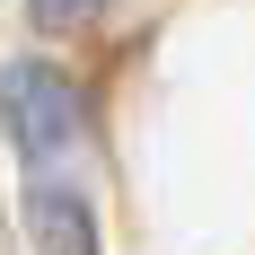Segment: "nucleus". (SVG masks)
<instances>
[{"label": "nucleus", "mask_w": 255, "mask_h": 255, "mask_svg": "<svg viewBox=\"0 0 255 255\" xmlns=\"http://www.w3.org/2000/svg\"><path fill=\"white\" fill-rule=\"evenodd\" d=\"M0 132H9V150H18V176H53L62 158H79L88 141V106H79L71 71H53V62H9L0 71Z\"/></svg>", "instance_id": "1"}, {"label": "nucleus", "mask_w": 255, "mask_h": 255, "mask_svg": "<svg viewBox=\"0 0 255 255\" xmlns=\"http://www.w3.org/2000/svg\"><path fill=\"white\" fill-rule=\"evenodd\" d=\"M26 229H35V255H97V203H88V185H71L62 167L26 176Z\"/></svg>", "instance_id": "2"}, {"label": "nucleus", "mask_w": 255, "mask_h": 255, "mask_svg": "<svg viewBox=\"0 0 255 255\" xmlns=\"http://www.w3.org/2000/svg\"><path fill=\"white\" fill-rule=\"evenodd\" d=\"M106 0H26V18L35 26H79V18H97Z\"/></svg>", "instance_id": "3"}]
</instances>
